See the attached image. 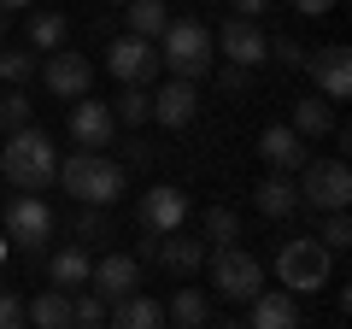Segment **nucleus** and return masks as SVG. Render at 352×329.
I'll list each match as a JSON object with an SVG mask.
<instances>
[{"label":"nucleus","mask_w":352,"mask_h":329,"mask_svg":"<svg viewBox=\"0 0 352 329\" xmlns=\"http://www.w3.org/2000/svg\"><path fill=\"white\" fill-rule=\"evenodd\" d=\"M252 323H258V329H294V323H300V294H288V288H258V294H252Z\"/></svg>","instance_id":"f3484780"},{"label":"nucleus","mask_w":352,"mask_h":329,"mask_svg":"<svg viewBox=\"0 0 352 329\" xmlns=\"http://www.w3.org/2000/svg\"><path fill=\"white\" fill-rule=\"evenodd\" d=\"M147 112H153V94L141 89V83H124V94H118L112 118H118V124H129V129H135V124H147Z\"/></svg>","instance_id":"c85d7f7f"},{"label":"nucleus","mask_w":352,"mask_h":329,"mask_svg":"<svg viewBox=\"0 0 352 329\" xmlns=\"http://www.w3.org/2000/svg\"><path fill=\"white\" fill-rule=\"evenodd\" d=\"M229 6H235V18H264V6H270V0H229Z\"/></svg>","instance_id":"4c0bfd02"},{"label":"nucleus","mask_w":352,"mask_h":329,"mask_svg":"<svg viewBox=\"0 0 352 329\" xmlns=\"http://www.w3.org/2000/svg\"><path fill=\"white\" fill-rule=\"evenodd\" d=\"M212 288L223 300H252L264 288V265L252 253H241V247H217L212 253Z\"/></svg>","instance_id":"423d86ee"},{"label":"nucleus","mask_w":352,"mask_h":329,"mask_svg":"<svg viewBox=\"0 0 352 329\" xmlns=\"http://www.w3.org/2000/svg\"><path fill=\"white\" fill-rule=\"evenodd\" d=\"M217 76H223V89H229V94H247V89H252V65L223 59V71H217Z\"/></svg>","instance_id":"f704fd0d"},{"label":"nucleus","mask_w":352,"mask_h":329,"mask_svg":"<svg viewBox=\"0 0 352 329\" xmlns=\"http://www.w3.org/2000/svg\"><path fill=\"white\" fill-rule=\"evenodd\" d=\"M124 12H129V36H147V41H159V30L170 24L164 0H124Z\"/></svg>","instance_id":"a878e982"},{"label":"nucleus","mask_w":352,"mask_h":329,"mask_svg":"<svg viewBox=\"0 0 352 329\" xmlns=\"http://www.w3.org/2000/svg\"><path fill=\"white\" fill-rule=\"evenodd\" d=\"M135 224H141V235H170V229H182L188 224V194L182 189H170V182H159V189H147L135 200Z\"/></svg>","instance_id":"0eeeda50"},{"label":"nucleus","mask_w":352,"mask_h":329,"mask_svg":"<svg viewBox=\"0 0 352 329\" xmlns=\"http://www.w3.org/2000/svg\"><path fill=\"white\" fill-rule=\"evenodd\" d=\"M0 171H6L12 189L41 194L53 177H59V147H53L36 124H24V129H12V136L0 141Z\"/></svg>","instance_id":"f03ea898"},{"label":"nucleus","mask_w":352,"mask_h":329,"mask_svg":"<svg viewBox=\"0 0 352 329\" xmlns=\"http://www.w3.org/2000/svg\"><path fill=\"white\" fill-rule=\"evenodd\" d=\"M53 182H59L76 206H112L118 194H124L129 171L118 159H106L100 147H76L71 159H59V177H53Z\"/></svg>","instance_id":"f257e3e1"},{"label":"nucleus","mask_w":352,"mask_h":329,"mask_svg":"<svg viewBox=\"0 0 352 329\" xmlns=\"http://www.w3.org/2000/svg\"><path fill=\"white\" fill-rule=\"evenodd\" d=\"M0 259H6V241H0Z\"/></svg>","instance_id":"a19ab883"},{"label":"nucleus","mask_w":352,"mask_h":329,"mask_svg":"<svg viewBox=\"0 0 352 329\" xmlns=\"http://www.w3.org/2000/svg\"><path fill=\"white\" fill-rule=\"evenodd\" d=\"M6 30H12V12H6V6H0V36H6Z\"/></svg>","instance_id":"58836bf2"},{"label":"nucleus","mask_w":352,"mask_h":329,"mask_svg":"<svg viewBox=\"0 0 352 329\" xmlns=\"http://www.w3.org/2000/svg\"><path fill=\"white\" fill-rule=\"evenodd\" d=\"M153 253L164 259V270L170 277H194V270L206 265V241H194V235H182V229H170V235H159V247Z\"/></svg>","instance_id":"6ab92c4d"},{"label":"nucleus","mask_w":352,"mask_h":329,"mask_svg":"<svg viewBox=\"0 0 352 329\" xmlns=\"http://www.w3.org/2000/svg\"><path fill=\"white\" fill-rule=\"evenodd\" d=\"M106 71H112L118 83H141V89H147L153 76L164 71V65H159V41H147V36H118L112 47H106Z\"/></svg>","instance_id":"6e6552de"},{"label":"nucleus","mask_w":352,"mask_h":329,"mask_svg":"<svg viewBox=\"0 0 352 329\" xmlns=\"http://www.w3.org/2000/svg\"><path fill=\"white\" fill-rule=\"evenodd\" d=\"M194 112H200V94H194V83L170 76V83L153 94V112H147V118H159L164 129H188V124H194Z\"/></svg>","instance_id":"2eb2a0df"},{"label":"nucleus","mask_w":352,"mask_h":329,"mask_svg":"<svg viewBox=\"0 0 352 329\" xmlns=\"http://www.w3.org/2000/svg\"><path fill=\"white\" fill-rule=\"evenodd\" d=\"M88 265H94V259H88V247L76 241V247H59V253L47 259V277H53V288H71L76 294L88 282Z\"/></svg>","instance_id":"4be33fe9"},{"label":"nucleus","mask_w":352,"mask_h":329,"mask_svg":"<svg viewBox=\"0 0 352 329\" xmlns=\"http://www.w3.org/2000/svg\"><path fill=\"white\" fill-rule=\"evenodd\" d=\"M212 47L223 53V59H235V65H252V71L270 59V36L258 30V18H223V30L212 36Z\"/></svg>","instance_id":"9d476101"},{"label":"nucleus","mask_w":352,"mask_h":329,"mask_svg":"<svg viewBox=\"0 0 352 329\" xmlns=\"http://www.w3.org/2000/svg\"><path fill=\"white\" fill-rule=\"evenodd\" d=\"M106 323H118V329H159L164 323V306L159 300H147V294H124V300H112L106 306Z\"/></svg>","instance_id":"aec40b11"},{"label":"nucleus","mask_w":352,"mask_h":329,"mask_svg":"<svg viewBox=\"0 0 352 329\" xmlns=\"http://www.w3.org/2000/svg\"><path fill=\"white\" fill-rule=\"evenodd\" d=\"M41 83H47V94H59V100H82L88 83H94V65H88L82 53H71V47H53L47 65H41Z\"/></svg>","instance_id":"9b49d317"},{"label":"nucleus","mask_w":352,"mask_h":329,"mask_svg":"<svg viewBox=\"0 0 352 329\" xmlns=\"http://www.w3.org/2000/svg\"><path fill=\"white\" fill-rule=\"evenodd\" d=\"M252 206H258L264 217H294L300 212V182H288V171H270V177L258 182V189H252Z\"/></svg>","instance_id":"a211bd4d"},{"label":"nucleus","mask_w":352,"mask_h":329,"mask_svg":"<svg viewBox=\"0 0 352 329\" xmlns=\"http://www.w3.org/2000/svg\"><path fill=\"white\" fill-rule=\"evenodd\" d=\"M24 323L65 329L71 323V288H47V294H36V300H24Z\"/></svg>","instance_id":"5701e85b"},{"label":"nucleus","mask_w":352,"mask_h":329,"mask_svg":"<svg viewBox=\"0 0 352 329\" xmlns=\"http://www.w3.org/2000/svg\"><path fill=\"white\" fill-rule=\"evenodd\" d=\"M112 136H118V118H112V106L106 100H71V141L76 147H112Z\"/></svg>","instance_id":"4468645a"},{"label":"nucleus","mask_w":352,"mask_h":329,"mask_svg":"<svg viewBox=\"0 0 352 329\" xmlns=\"http://www.w3.org/2000/svg\"><path fill=\"white\" fill-rule=\"evenodd\" d=\"M340 0H294V12H305V18H329Z\"/></svg>","instance_id":"e433bc0d"},{"label":"nucleus","mask_w":352,"mask_h":329,"mask_svg":"<svg viewBox=\"0 0 352 329\" xmlns=\"http://www.w3.org/2000/svg\"><path fill=\"white\" fill-rule=\"evenodd\" d=\"M112 6H124V0H112Z\"/></svg>","instance_id":"79ce46f5"},{"label":"nucleus","mask_w":352,"mask_h":329,"mask_svg":"<svg viewBox=\"0 0 352 329\" xmlns=\"http://www.w3.org/2000/svg\"><path fill=\"white\" fill-rule=\"evenodd\" d=\"M258 153H264L270 171H300V164H305V136L294 124H270L258 136Z\"/></svg>","instance_id":"dca6fc26"},{"label":"nucleus","mask_w":352,"mask_h":329,"mask_svg":"<svg viewBox=\"0 0 352 329\" xmlns=\"http://www.w3.org/2000/svg\"><path fill=\"white\" fill-rule=\"evenodd\" d=\"M0 6H30V0H0Z\"/></svg>","instance_id":"ea45409f"},{"label":"nucleus","mask_w":352,"mask_h":329,"mask_svg":"<svg viewBox=\"0 0 352 329\" xmlns=\"http://www.w3.org/2000/svg\"><path fill=\"white\" fill-rule=\"evenodd\" d=\"M6 241H18V247L41 253V247L53 241V206L36 200V194H18V200L6 206Z\"/></svg>","instance_id":"1a4fd4ad"},{"label":"nucleus","mask_w":352,"mask_h":329,"mask_svg":"<svg viewBox=\"0 0 352 329\" xmlns=\"http://www.w3.org/2000/svg\"><path fill=\"white\" fill-rule=\"evenodd\" d=\"M65 36H71V18H65V12H53V6L30 12V24H24V41H30L36 53H53V47H65Z\"/></svg>","instance_id":"412c9836"},{"label":"nucleus","mask_w":352,"mask_h":329,"mask_svg":"<svg viewBox=\"0 0 352 329\" xmlns=\"http://www.w3.org/2000/svg\"><path fill=\"white\" fill-rule=\"evenodd\" d=\"M317 241H323L329 253H346V247H352V217H346V206H335V212L323 217V235H317Z\"/></svg>","instance_id":"7c9ffc66"},{"label":"nucleus","mask_w":352,"mask_h":329,"mask_svg":"<svg viewBox=\"0 0 352 329\" xmlns=\"http://www.w3.org/2000/svg\"><path fill=\"white\" fill-rule=\"evenodd\" d=\"M300 71H311V83H317V94H323V100H346V94H352V53H346V47L305 53Z\"/></svg>","instance_id":"f8f14e48"},{"label":"nucleus","mask_w":352,"mask_h":329,"mask_svg":"<svg viewBox=\"0 0 352 329\" xmlns=\"http://www.w3.org/2000/svg\"><path fill=\"white\" fill-rule=\"evenodd\" d=\"M71 323H106V300H100V294H94V288H76L71 294Z\"/></svg>","instance_id":"473e14b6"},{"label":"nucleus","mask_w":352,"mask_h":329,"mask_svg":"<svg viewBox=\"0 0 352 329\" xmlns=\"http://www.w3.org/2000/svg\"><path fill=\"white\" fill-rule=\"evenodd\" d=\"M164 323H182V329L212 323V300H206L200 288H176V294H170V306H164Z\"/></svg>","instance_id":"b1692460"},{"label":"nucleus","mask_w":352,"mask_h":329,"mask_svg":"<svg viewBox=\"0 0 352 329\" xmlns=\"http://www.w3.org/2000/svg\"><path fill=\"white\" fill-rule=\"evenodd\" d=\"M329 247L317 235H294V241H282V253H276V282L288 294H317L329 282Z\"/></svg>","instance_id":"20e7f679"},{"label":"nucleus","mask_w":352,"mask_h":329,"mask_svg":"<svg viewBox=\"0 0 352 329\" xmlns=\"http://www.w3.org/2000/svg\"><path fill=\"white\" fill-rule=\"evenodd\" d=\"M88 288L100 294L106 306L124 300V294H135V288H141V259H129V253H106L100 265H88Z\"/></svg>","instance_id":"ddd939ff"},{"label":"nucleus","mask_w":352,"mask_h":329,"mask_svg":"<svg viewBox=\"0 0 352 329\" xmlns=\"http://www.w3.org/2000/svg\"><path fill=\"white\" fill-rule=\"evenodd\" d=\"M30 112H36V106H30V94H24V89H6V94H0V136L24 129Z\"/></svg>","instance_id":"c756f323"},{"label":"nucleus","mask_w":352,"mask_h":329,"mask_svg":"<svg viewBox=\"0 0 352 329\" xmlns=\"http://www.w3.org/2000/svg\"><path fill=\"white\" fill-rule=\"evenodd\" d=\"M30 76H36V47H30V41L0 53V83H6V89H24Z\"/></svg>","instance_id":"cd10ccee"},{"label":"nucleus","mask_w":352,"mask_h":329,"mask_svg":"<svg viewBox=\"0 0 352 329\" xmlns=\"http://www.w3.org/2000/svg\"><path fill=\"white\" fill-rule=\"evenodd\" d=\"M352 200V171L346 159H305L300 164V206L311 212H335Z\"/></svg>","instance_id":"39448f33"},{"label":"nucleus","mask_w":352,"mask_h":329,"mask_svg":"<svg viewBox=\"0 0 352 329\" xmlns=\"http://www.w3.org/2000/svg\"><path fill=\"white\" fill-rule=\"evenodd\" d=\"M18 323H24V300L12 288H0V329H18Z\"/></svg>","instance_id":"c9c22d12"},{"label":"nucleus","mask_w":352,"mask_h":329,"mask_svg":"<svg viewBox=\"0 0 352 329\" xmlns=\"http://www.w3.org/2000/svg\"><path fill=\"white\" fill-rule=\"evenodd\" d=\"M270 59L288 65V71H300V65H305V47H300L294 36H270Z\"/></svg>","instance_id":"72a5a7b5"},{"label":"nucleus","mask_w":352,"mask_h":329,"mask_svg":"<svg viewBox=\"0 0 352 329\" xmlns=\"http://www.w3.org/2000/svg\"><path fill=\"white\" fill-rule=\"evenodd\" d=\"M159 65H164L170 76H182V83H200V76H212V65H217L212 30L194 24V18H170V24L159 30Z\"/></svg>","instance_id":"7ed1b4c3"},{"label":"nucleus","mask_w":352,"mask_h":329,"mask_svg":"<svg viewBox=\"0 0 352 329\" xmlns=\"http://www.w3.org/2000/svg\"><path fill=\"white\" fill-rule=\"evenodd\" d=\"M106 235H112L106 206H76V241H106Z\"/></svg>","instance_id":"2f4dec72"},{"label":"nucleus","mask_w":352,"mask_h":329,"mask_svg":"<svg viewBox=\"0 0 352 329\" xmlns=\"http://www.w3.org/2000/svg\"><path fill=\"white\" fill-rule=\"evenodd\" d=\"M335 100H323V94H305V100H294V129H300L305 141H317V136H329L335 129V112H329Z\"/></svg>","instance_id":"393cba45"},{"label":"nucleus","mask_w":352,"mask_h":329,"mask_svg":"<svg viewBox=\"0 0 352 329\" xmlns=\"http://www.w3.org/2000/svg\"><path fill=\"white\" fill-rule=\"evenodd\" d=\"M200 229H206L212 247H229V241H241V212L235 206H212V212L200 217Z\"/></svg>","instance_id":"bb28decb"}]
</instances>
